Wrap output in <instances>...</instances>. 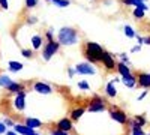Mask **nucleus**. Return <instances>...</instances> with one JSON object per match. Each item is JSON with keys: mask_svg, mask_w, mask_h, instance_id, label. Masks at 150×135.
Returning a JSON list of instances; mask_svg holds the SVG:
<instances>
[{"mask_svg": "<svg viewBox=\"0 0 150 135\" xmlns=\"http://www.w3.org/2000/svg\"><path fill=\"white\" fill-rule=\"evenodd\" d=\"M104 48L99 45L98 42H92V41H87L83 45V56L86 57V60L92 65H98L101 63L102 60V54H104Z\"/></svg>", "mask_w": 150, "mask_h": 135, "instance_id": "1", "label": "nucleus"}, {"mask_svg": "<svg viewBox=\"0 0 150 135\" xmlns=\"http://www.w3.org/2000/svg\"><path fill=\"white\" fill-rule=\"evenodd\" d=\"M80 39V33L75 27H62L57 33V41L60 42V45L65 47H72L75 44H78Z\"/></svg>", "mask_w": 150, "mask_h": 135, "instance_id": "2", "label": "nucleus"}, {"mask_svg": "<svg viewBox=\"0 0 150 135\" xmlns=\"http://www.w3.org/2000/svg\"><path fill=\"white\" fill-rule=\"evenodd\" d=\"M105 110H108V107H107V101L102 99V96L95 95L89 101V107H87V111L89 113H102Z\"/></svg>", "mask_w": 150, "mask_h": 135, "instance_id": "3", "label": "nucleus"}, {"mask_svg": "<svg viewBox=\"0 0 150 135\" xmlns=\"http://www.w3.org/2000/svg\"><path fill=\"white\" fill-rule=\"evenodd\" d=\"M108 113H110V117L114 120V122H117L119 125H128V114L123 111V110L120 108V107H117V105H111L110 108H108Z\"/></svg>", "mask_w": 150, "mask_h": 135, "instance_id": "4", "label": "nucleus"}, {"mask_svg": "<svg viewBox=\"0 0 150 135\" xmlns=\"http://www.w3.org/2000/svg\"><path fill=\"white\" fill-rule=\"evenodd\" d=\"M60 50V42L59 41H47V44L42 48V57L45 62L51 60L54 54H57Z\"/></svg>", "mask_w": 150, "mask_h": 135, "instance_id": "5", "label": "nucleus"}, {"mask_svg": "<svg viewBox=\"0 0 150 135\" xmlns=\"http://www.w3.org/2000/svg\"><path fill=\"white\" fill-rule=\"evenodd\" d=\"M101 63H102V66L105 68L107 72H114L117 69V63L114 60V56H112L111 53H108V51H104Z\"/></svg>", "mask_w": 150, "mask_h": 135, "instance_id": "6", "label": "nucleus"}, {"mask_svg": "<svg viewBox=\"0 0 150 135\" xmlns=\"http://www.w3.org/2000/svg\"><path fill=\"white\" fill-rule=\"evenodd\" d=\"M137 87L149 90L150 89V74L149 72H137Z\"/></svg>", "mask_w": 150, "mask_h": 135, "instance_id": "7", "label": "nucleus"}, {"mask_svg": "<svg viewBox=\"0 0 150 135\" xmlns=\"http://www.w3.org/2000/svg\"><path fill=\"white\" fill-rule=\"evenodd\" d=\"M54 129H59V131H63V132L71 134L74 131V122L69 117H63V119H60L57 123L54 125Z\"/></svg>", "mask_w": 150, "mask_h": 135, "instance_id": "8", "label": "nucleus"}, {"mask_svg": "<svg viewBox=\"0 0 150 135\" xmlns=\"http://www.w3.org/2000/svg\"><path fill=\"white\" fill-rule=\"evenodd\" d=\"M75 72L81 74V75H93V74L96 72V69L93 68L92 63L84 62V63H78L77 66H75Z\"/></svg>", "mask_w": 150, "mask_h": 135, "instance_id": "9", "label": "nucleus"}, {"mask_svg": "<svg viewBox=\"0 0 150 135\" xmlns=\"http://www.w3.org/2000/svg\"><path fill=\"white\" fill-rule=\"evenodd\" d=\"M26 95L27 92H20L18 95H15L14 101H12V104H14V108L17 110V111H23L24 108H26Z\"/></svg>", "mask_w": 150, "mask_h": 135, "instance_id": "10", "label": "nucleus"}, {"mask_svg": "<svg viewBox=\"0 0 150 135\" xmlns=\"http://www.w3.org/2000/svg\"><path fill=\"white\" fill-rule=\"evenodd\" d=\"M33 90L36 93H39V95H50V93H53V87L50 84L47 83H42V81H36L33 84Z\"/></svg>", "mask_w": 150, "mask_h": 135, "instance_id": "11", "label": "nucleus"}, {"mask_svg": "<svg viewBox=\"0 0 150 135\" xmlns=\"http://www.w3.org/2000/svg\"><path fill=\"white\" fill-rule=\"evenodd\" d=\"M24 90H26V86H24L23 83H17V81H12L6 87V92L12 93V95H18L20 92H24Z\"/></svg>", "mask_w": 150, "mask_h": 135, "instance_id": "12", "label": "nucleus"}, {"mask_svg": "<svg viewBox=\"0 0 150 135\" xmlns=\"http://www.w3.org/2000/svg\"><path fill=\"white\" fill-rule=\"evenodd\" d=\"M122 3L123 5H126V6H134V8H140L143 11H147V5L146 2H143V0H122Z\"/></svg>", "mask_w": 150, "mask_h": 135, "instance_id": "13", "label": "nucleus"}, {"mask_svg": "<svg viewBox=\"0 0 150 135\" xmlns=\"http://www.w3.org/2000/svg\"><path fill=\"white\" fill-rule=\"evenodd\" d=\"M14 131H15L18 135H30L32 132H35V129L29 128L27 125H21V123H15V125H14Z\"/></svg>", "mask_w": 150, "mask_h": 135, "instance_id": "14", "label": "nucleus"}, {"mask_svg": "<svg viewBox=\"0 0 150 135\" xmlns=\"http://www.w3.org/2000/svg\"><path fill=\"white\" fill-rule=\"evenodd\" d=\"M86 110H87L86 107H77V108H74L72 111H71V117H69V119H71L72 122H78V120L83 117V114L86 113Z\"/></svg>", "mask_w": 150, "mask_h": 135, "instance_id": "15", "label": "nucleus"}, {"mask_svg": "<svg viewBox=\"0 0 150 135\" xmlns=\"http://www.w3.org/2000/svg\"><path fill=\"white\" fill-rule=\"evenodd\" d=\"M24 125H27L32 129H36V128L42 126V122L39 119H35V117H26V119H24Z\"/></svg>", "mask_w": 150, "mask_h": 135, "instance_id": "16", "label": "nucleus"}, {"mask_svg": "<svg viewBox=\"0 0 150 135\" xmlns=\"http://www.w3.org/2000/svg\"><path fill=\"white\" fill-rule=\"evenodd\" d=\"M117 80H114V81H110L108 84H107V87H105V93H107V96L108 98H116L117 96V89H116V86H114V83H116Z\"/></svg>", "mask_w": 150, "mask_h": 135, "instance_id": "17", "label": "nucleus"}, {"mask_svg": "<svg viewBox=\"0 0 150 135\" xmlns=\"http://www.w3.org/2000/svg\"><path fill=\"white\" fill-rule=\"evenodd\" d=\"M122 83L126 86V87H135L137 86V77L132 75V74H129V75H126V77H122Z\"/></svg>", "mask_w": 150, "mask_h": 135, "instance_id": "18", "label": "nucleus"}, {"mask_svg": "<svg viewBox=\"0 0 150 135\" xmlns=\"http://www.w3.org/2000/svg\"><path fill=\"white\" fill-rule=\"evenodd\" d=\"M42 42H44V36H41V35H33L32 36V47H33V50H39V48L42 47Z\"/></svg>", "mask_w": 150, "mask_h": 135, "instance_id": "19", "label": "nucleus"}, {"mask_svg": "<svg viewBox=\"0 0 150 135\" xmlns=\"http://www.w3.org/2000/svg\"><path fill=\"white\" fill-rule=\"evenodd\" d=\"M119 74H120V77H126V75H129L131 74V69H129V66L126 65V63H117V69H116Z\"/></svg>", "mask_w": 150, "mask_h": 135, "instance_id": "20", "label": "nucleus"}, {"mask_svg": "<svg viewBox=\"0 0 150 135\" xmlns=\"http://www.w3.org/2000/svg\"><path fill=\"white\" fill-rule=\"evenodd\" d=\"M8 68L12 72H20L23 69V63L21 62H17V60H11V62L8 63Z\"/></svg>", "mask_w": 150, "mask_h": 135, "instance_id": "21", "label": "nucleus"}, {"mask_svg": "<svg viewBox=\"0 0 150 135\" xmlns=\"http://www.w3.org/2000/svg\"><path fill=\"white\" fill-rule=\"evenodd\" d=\"M48 3H53L57 8H66L71 5V0H47Z\"/></svg>", "mask_w": 150, "mask_h": 135, "instance_id": "22", "label": "nucleus"}, {"mask_svg": "<svg viewBox=\"0 0 150 135\" xmlns=\"http://www.w3.org/2000/svg\"><path fill=\"white\" fill-rule=\"evenodd\" d=\"M14 81V80H11L8 75H0V87H3V89H6L8 86Z\"/></svg>", "mask_w": 150, "mask_h": 135, "instance_id": "23", "label": "nucleus"}, {"mask_svg": "<svg viewBox=\"0 0 150 135\" xmlns=\"http://www.w3.org/2000/svg\"><path fill=\"white\" fill-rule=\"evenodd\" d=\"M132 15H134L135 18H138V20H143L144 15H146V11H143V9H140V8H134Z\"/></svg>", "mask_w": 150, "mask_h": 135, "instance_id": "24", "label": "nucleus"}, {"mask_svg": "<svg viewBox=\"0 0 150 135\" xmlns=\"http://www.w3.org/2000/svg\"><path fill=\"white\" fill-rule=\"evenodd\" d=\"M134 120H135V123L138 125V126H141V128L147 125V119H146L143 114H141V116H135V119H134Z\"/></svg>", "mask_w": 150, "mask_h": 135, "instance_id": "25", "label": "nucleus"}, {"mask_svg": "<svg viewBox=\"0 0 150 135\" xmlns=\"http://www.w3.org/2000/svg\"><path fill=\"white\" fill-rule=\"evenodd\" d=\"M123 30H125V35H126L128 38H135V36H137L135 30H134L131 26H125V27H123Z\"/></svg>", "mask_w": 150, "mask_h": 135, "instance_id": "26", "label": "nucleus"}, {"mask_svg": "<svg viewBox=\"0 0 150 135\" xmlns=\"http://www.w3.org/2000/svg\"><path fill=\"white\" fill-rule=\"evenodd\" d=\"M38 3H39V0H24V5H26L27 9H33V8H36Z\"/></svg>", "mask_w": 150, "mask_h": 135, "instance_id": "27", "label": "nucleus"}, {"mask_svg": "<svg viewBox=\"0 0 150 135\" xmlns=\"http://www.w3.org/2000/svg\"><path fill=\"white\" fill-rule=\"evenodd\" d=\"M21 56L26 57V59H30V57H33V51L29 50V48H23V50H21Z\"/></svg>", "mask_w": 150, "mask_h": 135, "instance_id": "28", "label": "nucleus"}, {"mask_svg": "<svg viewBox=\"0 0 150 135\" xmlns=\"http://www.w3.org/2000/svg\"><path fill=\"white\" fill-rule=\"evenodd\" d=\"M132 129V135H146L144 132H143V128L141 126H134V128H131Z\"/></svg>", "mask_w": 150, "mask_h": 135, "instance_id": "29", "label": "nucleus"}, {"mask_svg": "<svg viewBox=\"0 0 150 135\" xmlns=\"http://www.w3.org/2000/svg\"><path fill=\"white\" fill-rule=\"evenodd\" d=\"M45 38H47V41H54V33H53L51 29L45 32Z\"/></svg>", "mask_w": 150, "mask_h": 135, "instance_id": "30", "label": "nucleus"}, {"mask_svg": "<svg viewBox=\"0 0 150 135\" xmlns=\"http://www.w3.org/2000/svg\"><path fill=\"white\" fill-rule=\"evenodd\" d=\"M0 8L3 11H8L9 9V0H0Z\"/></svg>", "mask_w": 150, "mask_h": 135, "instance_id": "31", "label": "nucleus"}, {"mask_svg": "<svg viewBox=\"0 0 150 135\" xmlns=\"http://www.w3.org/2000/svg\"><path fill=\"white\" fill-rule=\"evenodd\" d=\"M78 87H80L81 90H89V89H90V86L87 84L86 81H80V83H78Z\"/></svg>", "mask_w": 150, "mask_h": 135, "instance_id": "32", "label": "nucleus"}, {"mask_svg": "<svg viewBox=\"0 0 150 135\" xmlns=\"http://www.w3.org/2000/svg\"><path fill=\"white\" fill-rule=\"evenodd\" d=\"M3 123H5L8 128H14V125H15V123H14V120H12V119H9V117H6V119L3 120Z\"/></svg>", "mask_w": 150, "mask_h": 135, "instance_id": "33", "label": "nucleus"}, {"mask_svg": "<svg viewBox=\"0 0 150 135\" xmlns=\"http://www.w3.org/2000/svg\"><path fill=\"white\" fill-rule=\"evenodd\" d=\"M50 135H69V134L68 132H63V131H59V129H54Z\"/></svg>", "mask_w": 150, "mask_h": 135, "instance_id": "34", "label": "nucleus"}, {"mask_svg": "<svg viewBox=\"0 0 150 135\" xmlns=\"http://www.w3.org/2000/svg\"><path fill=\"white\" fill-rule=\"evenodd\" d=\"M6 125L3 123V122H0V135H2V134H6Z\"/></svg>", "mask_w": 150, "mask_h": 135, "instance_id": "35", "label": "nucleus"}, {"mask_svg": "<svg viewBox=\"0 0 150 135\" xmlns=\"http://www.w3.org/2000/svg\"><path fill=\"white\" fill-rule=\"evenodd\" d=\"M36 23H38L36 17H29L27 18V24H36Z\"/></svg>", "mask_w": 150, "mask_h": 135, "instance_id": "36", "label": "nucleus"}, {"mask_svg": "<svg viewBox=\"0 0 150 135\" xmlns=\"http://www.w3.org/2000/svg\"><path fill=\"white\" fill-rule=\"evenodd\" d=\"M120 59H122V63H126L128 65V56L126 54H120Z\"/></svg>", "mask_w": 150, "mask_h": 135, "instance_id": "37", "label": "nucleus"}, {"mask_svg": "<svg viewBox=\"0 0 150 135\" xmlns=\"http://www.w3.org/2000/svg\"><path fill=\"white\" fill-rule=\"evenodd\" d=\"M140 50H141V47H140V45H137V47H134V48H132L131 51H132V53H137V51H140Z\"/></svg>", "mask_w": 150, "mask_h": 135, "instance_id": "38", "label": "nucleus"}, {"mask_svg": "<svg viewBox=\"0 0 150 135\" xmlns=\"http://www.w3.org/2000/svg\"><path fill=\"white\" fill-rule=\"evenodd\" d=\"M146 95H147V90L146 92H143L140 96H138V101H141V99H144V98H146Z\"/></svg>", "mask_w": 150, "mask_h": 135, "instance_id": "39", "label": "nucleus"}, {"mask_svg": "<svg viewBox=\"0 0 150 135\" xmlns=\"http://www.w3.org/2000/svg\"><path fill=\"white\" fill-rule=\"evenodd\" d=\"M144 44L146 45H150V36H146V38H144Z\"/></svg>", "mask_w": 150, "mask_h": 135, "instance_id": "40", "label": "nucleus"}, {"mask_svg": "<svg viewBox=\"0 0 150 135\" xmlns=\"http://www.w3.org/2000/svg\"><path fill=\"white\" fill-rule=\"evenodd\" d=\"M6 135H18V134H17L15 131H8V132H6Z\"/></svg>", "mask_w": 150, "mask_h": 135, "instance_id": "41", "label": "nucleus"}, {"mask_svg": "<svg viewBox=\"0 0 150 135\" xmlns=\"http://www.w3.org/2000/svg\"><path fill=\"white\" fill-rule=\"evenodd\" d=\"M74 74H77L75 69H69V77H74Z\"/></svg>", "mask_w": 150, "mask_h": 135, "instance_id": "42", "label": "nucleus"}, {"mask_svg": "<svg viewBox=\"0 0 150 135\" xmlns=\"http://www.w3.org/2000/svg\"><path fill=\"white\" fill-rule=\"evenodd\" d=\"M30 135H39V134H38V132H32Z\"/></svg>", "mask_w": 150, "mask_h": 135, "instance_id": "43", "label": "nucleus"}, {"mask_svg": "<svg viewBox=\"0 0 150 135\" xmlns=\"http://www.w3.org/2000/svg\"><path fill=\"white\" fill-rule=\"evenodd\" d=\"M147 135H150V134H147Z\"/></svg>", "mask_w": 150, "mask_h": 135, "instance_id": "44", "label": "nucleus"}]
</instances>
